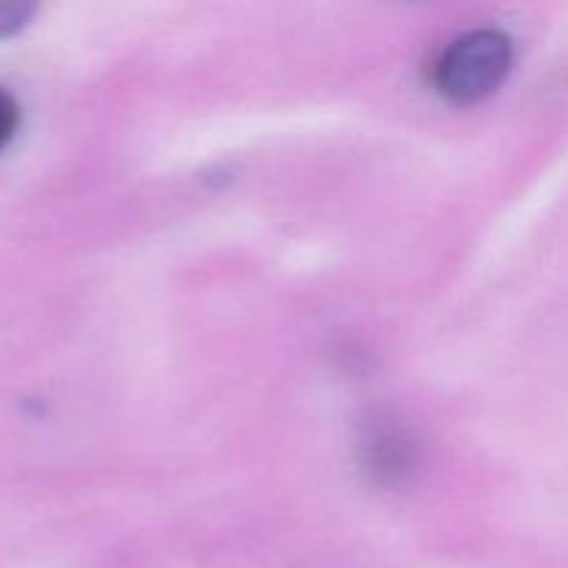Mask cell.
I'll use <instances>...</instances> for the list:
<instances>
[{"label":"cell","mask_w":568,"mask_h":568,"mask_svg":"<svg viewBox=\"0 0 568 568\" xmlns=\"http://www.w3.org/2000/svg\"><path fill=\"white\" fill-rule=\"evenodd\" d=\"M17 125H20V105L6 89H0V150L11 142Z\"/></svg>","instance_id":"cell-4"},{"label":"cell","mask_w":568,"mask_h":568,"mask_svg":"<svg viewBox=\"0 0 568 568\" xmlns=\"http://www.w3.org/2000/svg\"><path fill=\"white\" fill-rule=\"evenodd\" d=\"M31 3H14V0H0V37H11V33L22 31L33 17Z\"/></svg>","instance_id":"cell-3"},{"label":"cell","mask_w":568,"mask_h":568,"mask_svg":"<svg viewBox=\"0 0 568 568\" xmlns=\"http://www.w3.org/2000/svg\"><path fill=\"white\" fill-rule=\"evenodd\" d=\"M366 469L377 480H399L414 469V442L394 425H372L364 438Z\"/></svg>","instance_id":"cell-2"},{"label":"cell","mask_w":568,"mask_h":568,"mask_svg":"<svg viewBox=\"0 0 568 568\" xmlns=\"http://www.w3.org/2000/svg\"><path fill=\"white\" fill-rule=\"evenodd\" d=\"M514 64V48L505 33L480 28L455 39L436 61V87L460 105L477 103L503 87Z\"/></svg>","instance_id":"cell-1"}]
</instances>
